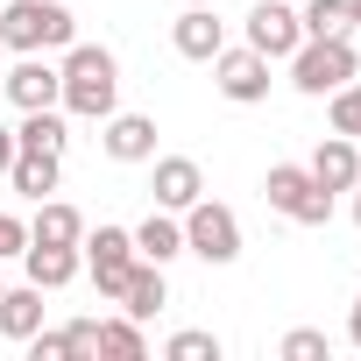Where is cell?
<instances>
[{
	"label": "cell",
	"instance_id": "6da1fadb",
	"mask_svg": "<svg viewBox=\"0 0 361 361\" xmlns=\"http://www.w3.org/2000/svg\"><path fill=\"white\" fill-rule=\"evenodd\" d=\"M57 78H64L57 106H64L71 121H106V114L121 106V64H114L106 43H71V50L57 57Z\"/></svg>",
	"mask_w": 361,
	"mask_h": 361
},
{
	"label": "cell",
	"instance_id": "7a4b0ae2",
	"mask_svg": "<svg viewBox=\"0 0 361 361\" xmlns=\"http://www.w3.org/2000/svg\"><path fill=\"white\" fill-rule=\"evenodd\" d=\"M78 43V15L64 0H0V50L15 57H50Z\"/></svg>",
	"mask_w": 361,
	"mask_h": 361
},
{
	"label": "cell",
	"instance_id": "3957f363",
	"mask_svg": "<svg viewBox=\"0 0 361 361\" xmlns=\"http://www.w3.org/2000/svg\"><path fill=\"white\" fill-rule=\"evenodd\" d=\"M283 64H290V85L305 99H326V92H340L361 71V50H354V36H305Z\"/></svg>",
	"mask_w": 361,
	"mask_h": 361
},
{
	"label": "cell",
	"instance_id": "277c9868",
	"mask_svg": "<svg viewBox=\"0 0 361 361\" xmlns=\"http://www.w3.org/2000/svg\"><path fill=\"white\" fill-rule=\"evenodd\" d=\"M262 199H269V213H283V220H298V227H326V220H333V192L319 185L305 163H269Z\"/></svg>",
	"mask_w": 361,
	"mask_h": 361
},
{
	"label": "cell",
	"instance_id": "5b68a950",
	"mask_svg": "<svg viewBox=\"0 0 361 361\" xmlns=\"http://www.w3.org/2000/svg\"><path fill=\"white\" fill-rule=\"evenodd\" d=\"M177 220H185V255H199V262H213V269L241 262V220H234V206L199 199V206L177 213Z\"/></svg>",
	"mask_w": 361,
	"mask_h": 361
},
{
	"label": "cell",
	"instance_id": "8992f818",
	"mask_svg": "<svg viewBox=\"0 0 361 361\" xmlns=\"http://www.w3.org/2000/svg\"><path fill=\"white\" fill-rule=\"evenodd\" d=\"M78 255H85V276H92V290H99L106 305H121V290H128V269L142 262V255H135V234H128V227H85Z\"/></svg>",
	"mask_w": 361,
	"mask_h": 361
},
{
	"label": "cell",
	"instance_id": "52a82bcc",
	"mask_svg": "<svg viewBox=\"0 0 361 361\" xmlns=\"http://www.w3.org/2000/svg\"><path fill=\"white\" fill-rule=\"evenodd\" d=\"M213 85H220V99H234V106H262V99H269V57L248 50V43H227V50L213 57Z\"/></svg>",
	"mask_w": 361,
	"mask_h": 361
},
{
	"label": "cell",
	"instance_id": "ba28073f",
	"mask_svg": "<svg viewBox=\"0 0 361 361\" xmlns=\"http://www.w3.org/2000/svg\"><path fill=\"white\" fill-rule=\"evenodd\" d=\"M298 43H305V22H298L290 0H255V8H248V50H262L269 64H283Z\"/></svg>",
	"mask_w": 361,
	"mask_h": 361
},
{
	"label": "cell",
	"instance_id": "9c48e42d",
	"mask_svg": "<svg viewBox=\"0 0 361 361\" xmlns=\"http://www.w3.org/2000/svg\"><path fill=\"white\" fill-rule=\"evenodd\" d=\"M0 92H8V106H15V114H29V106H57L64 78H57V64H50V57H15L8 71H0Z\"/></svg>",
	"mask_w": 361,
	"mask_h": 361
},
{
	"label": "cell",
	"instance_id": "30bf717a",
	"mask_svg": "<svg viewBox=\"0 0 361 361\" xmlns=\"http://www.w3.org/2000/svg\"><path fill=\"white\" fill-rule=\"evenodd\" d=\"M149 163H156L149 192H156L163 213H185V206L206 199V170H199V156H149Z\"/></svg>",
	"mask_w": 361,
	"mask_h": 361
},
{
	"label": "cell",
	"instance_id": "8fae6325",
	"mask_svg": "<svg viewBox=\"0 0 361 361\" xmlns=\"http://www.w3.org/2000/svg\"><path fill=\"white\" fill-rule=\"evenodd\" d=\"M170 50L192 57V64H213V57L227 50V22H220L213 8H185V15L170 22Z\"/></svg>",
	"mask_w": 361,
	"mask_h": 361
},
{
	"label": "cell",
	"instance_id": "7c38bea8",
	"mask_svg": "<svg viewBox=\"0 0 361 361\" xmlns=\"http://www.w3.org/2000/svg\"><path fill=\"white\" fill-rule=\"evenodd\" d=\"M99 149H106L114 163H149V156H156V121H149V114H121V106H114V114L99 121Z\"/></svg>",
	"mask_w": 361,
	"mask_h": 361
},
{
	"label": "cell",
	"instance_id": "4fadbf2b",
	"mask_svg": "<svg viewBox=\"0 0 361 361\" xmlns=\"http://www.w3.org/2000/svg\"><path fill=\"white\" fill-rule=\"evenodd\" d=\"M305 170L319 177L333 199H340V192H354V185H361V142H354V135H326V142L312 149V163H305Z\"/></svg>",
	"mask_w": 361,
	"mask_h": 361
},
{
	"label": "cell",
	"instance_id": "5bb4252c",
	"mask_svg": "<svg viewBox=\"0 0 361 361\" xmlns=\"http://www.w3.org/2000/svg\"><path fill=\"white\" fill-rule=\"evenodd\" d=\"M22 269H29V283H36V290H64V283H78V276H85V255H78V248L29 241V248H22Z\"/></svg>",
	"mask_w": 361,
	"mask_h": 361
},
{
	"label": "cell",
	"instance_id": "9a60e30c",
	"mask_svg": "<svg viewBox=\"0 0 361 361\" xmlns=\"http://www.w3.org/2000/svg\"><path fill=\"white\" fill-rule=\"evenodd\" d=\"M8 185H15L22 199H50V192L64 185V156H50V149H15Z\"/></svg>",
	"mask_w": 361,
	"mask_h": 361
},
{
	"label": "cell",
	"instance_id": "2e32d148",
	"mask_svg": "<svg viewBox=\"0 0 361 361\" xmlns=\"http://www.w3.org/2000/svg\"><path fill=\"white\" fill-rule=\"evenodd\" d=\"M128 234H135V255H142V262H163V269H170L177 255H185V220L163 213V206H156L142 227H128Z\"/></svg>",
	"mask_w": 361,
	"mask_h": 361
},
{
	"label": "cell",
	"instance_id": "e0dca14e",
	"mask_svg": "<svg viewBox=\"0 0 361 361\" xmlns=\"http://www.w3.org/2000/svg\"><path fill=\"white\" fill-rule=\"evenodd\" d=\"M29 241H50V248H78V241H85V213H78L71 199H36Z\"/></svg>",
	"mask_w": 361,
	"mask_h": 361
},
{
	"label": "cell",
	"instance_id": "ac0fdd59",
	"mask_svg": "<svg viewBox=\"0 0 361 361\" xmlns=\"http://www.w3.org/2000/svg\"><path fill=\"white\" fill-rule=\"evenodd\" d=\"M64 142H71V114H64V106H29V114L15 121V149H50V156H64Z\"/></svg>",
	"mask_w": 361,
	"mask_h": 361
},
{
	"label": "cell",
	"instance_id": "d6986e66",
	"mask_svg": "<svg viewBox=\"0 0 361 361\" xmlns=\"http://www.w3.org/2000/svg\"><path fill=\"white\" fill-rule=\"evenodd\" d=\"M163 305H170L163 262H135V269H128V290H121V312H128V319H156Z\"/></svg>",
	"mask_w": 361,
	"mask_h": 361
},
{
	"label": "cell",
	"instance_id": "ffe728a7",
	"mask_svg": "<svg viewBox=\"0 0 361 361\" xmlns=\"http://www.w3.org/2000/svg\"><path fill=\"white\" fill-rule=\"evenodd\" d=\"M43 326V290L22 276V283H8V298H0V333H8V340H29Z\"/></svg>",
	"mask_w": 361,
	"mask_h": 361
},
{
	"label": "cell",
	"instance_id": "44dd1931",
	"mask_svg": "<svg viewBox=\"0 0 361 361\" xmlns=\"http://www.w3.org/2000/svg\"><path fill=\"white\" fill-rule=\"evenodd\" d=\"M99 354H106V361H142V354H149L142 319H128V312H121V319H99Z\"/></svg>",
	"mask_w": 361,
	"mask_h": 361
},
{
	"label": "cell",
	"instance_id": "7402d4cb",
	"mask_svg": "<svg viewBox=\"0 0 361 361\" xmlns=\"http://www.w3.org/2000/svg\"><path fill=\"white\" fill-rule=\"evenodd\" d=\"M326 121H333V135H354V142H361V71H354L340 92H326Z\"/></svg>",
	"mask_w": 361,
	"mask_h": 361
},
{
	"label": "cell",
	"instance_id": "603a6c76",
	"mask_svg": "<svg viewBox=\"0 0 361 361\" xmlns=\"http://www.w3.org/2000/svg\"><path fill=\"white\" fill-rule=\"evenodd\" d=\"M298 22H305V36H354L347 0H305V8H298Z\"/></svg>",
	"mask_w": 361,
	"mask_h": 361
},
{
	"label": "cell",
	"instance_id": "cb8c5ba5",
	"mask_svg": "<svg viewBox=\"0 0 361 361\" xmlns=\"http://www.w3.org/2000/svg\"><path fill=\"white\" fill-rule=\"evenodd\" d=\"M163 361H220V333H206V326L170 333V340H163Z\"/></svg>",
	"mask_w": 361,
	"mask_h": 361
},
{
	"label": "cell",
	"instance_id": "d4e9b609",
	"mask_svg": "<svg viewBox=\"0 0 361 361\" xmlns=\"http://www.w3.org/2000/svg\"><path fill=\"white\" fill-rule=\"evenodd\" d=\"M276 354H283V361H326V354H333V340H326L319 326H290Z\"/></svg>",
	"mask_w": 361,
	"mask_h": 361
},
{
	"label": "cell",
	"instance_id": "484cf974",
	"mask_svg": "<svg viewBox=\"0 0 361 361\" xmlns=\"http://www.w3.org/2000/svg\"><path fill=\"white\" fill-rule=\"evenodd\" d=\"M22 248H29V220L0 213V262H22Z\"/></svg>",
	"mask_w": 361,
	"mask_h": 361
},
{
	"label": "cell",
	"instance_id": "4316f807",
	"mask_svg": "<svg viewBox=\"0 0 361 361\" xmlns=\"http://www.w3.org/2000/svg\"><path fill=\"white\" fill-rule=\"evenodd\" d=\"M8 163H15V128H0V177H8Z\"/></svg>",
	"mask_w": 361,
	"mask_h": 361
},
{
	"label": "cell",
	"instance_id": "83f0119b",
	"mask_svg": "<svg viewBox=\"0 0 361 361\" xmlns=\"http://www.w3.org/2000/svg\"><path fill=\"white\" fill-rule=\"evenodd\" d=\"M347 340L361 347V298H354V312H347Z\"/></svg>",
	"mask_w": 361,
	"mask_h": 361
},
{
	"label": "cell",
	"instance_id": "f1b7e54d",
	"mask_svg": "<svg viewBox=\"0 0 361 361\" xmlns=\"http://www.w3.org/2000/svg\"><path fill=\"white\" fill-rule=\"evenodd\" d=\"M347 22H354V29H361V0H347Z\"/></svg>",
	"mask_w": 361,
	"mask_h": 361
},
{
	"label": "cell",
	"instance_id": "f546056e",
	"mask_svg": "<svg viewBox=\"0 0 361 361\" xmlns=\"http://www.w3.org/2000/svg\"><path fill=\"white\" fill-rule=\"evenodd\" d=\"M354 227H361V185H354Z\"/></svg>",
	"mask_w": 361,
	"mask_h": 361
},
{
	"label": "cell",
	"instance_id": "4dcf8cb0",
	"mask_svg": "<svg viewBox=\"0 0 361 361\" xmlns=\"http://www.w3.org/2000/svg\"><path fill=\"white\" fill-rule=\"evenodd\" d=\"M185 8H220V0H185Z\"/></svg>",
	"mask_w": 361,
	"mask_h": 361
},
{
	"label": "cell",
	"instance_id": "1f68e13d",
	"mask_svg": "<svg viewBox=\"0 0 361 361\" xmlns=\"http://www.w3.org/2000/svg\"><path fill=\"white\" fill-rule=\"evenodd\" d=\"M0 298H8V276H0Z\"/></svg>",
	"mask_w": 361,
	"mask_h": 361
}]
</instances>
